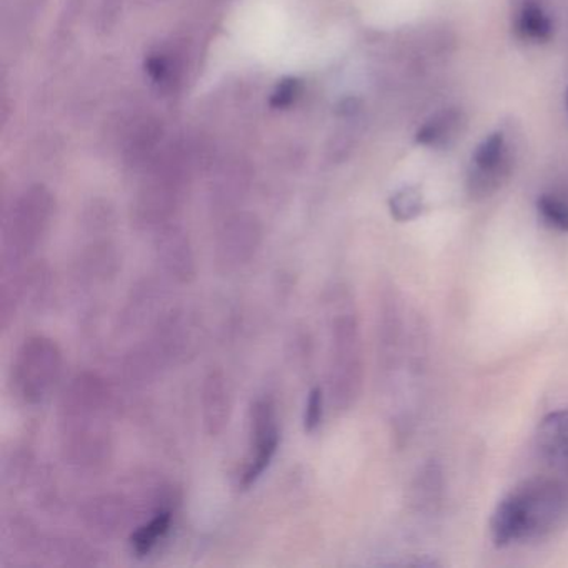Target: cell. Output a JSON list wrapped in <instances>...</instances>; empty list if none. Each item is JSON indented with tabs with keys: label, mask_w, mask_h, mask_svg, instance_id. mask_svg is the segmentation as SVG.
I'll use <instances>...</instances> for the list:
<instances>
[{
	"label": "cell",
	"mask_w": 568,
	"mask_h": 568,
	"mask_svg": "<svg viewBox=\"0 0 568 568\" xmlns=\"http://www.w3.org/2000/svg\"><path fill=\"white\" fill-rule=\"evenodd\" d=\"M427 331L417 311L395 288L382 291L378 307V361L392 398L395 430L407 435L417 420L428 354Z\"/></svg>",
	"instance_id": "6da1fadb"
},
{
	"label": "cell",
	"mask_w": 568,
	"mask_h": 568,
	"mask_svg": "<svg viewBox=\"0 0 568 568\" xmlns=\"http://www.w3.org/2000/svg\"><path fill=\"white\" fill-rule=\"evenodd\" d=\"M112 395L99 375L79 374L65 388L61 405L62 448L69 464L99 470L112 452Z\"/></svg>",
	"instance_id": "7a4b0ae2"
},
{
	"label": "cell",
	"mask_w": 568,
	"mask_h": 568,
	"mask_svg": "<svg viewBox=\"0 0 568 568\" xmlns=\"http://www.w3.org/2000/svg\"><path fill=\"white\" fill-rule=\"evenodd\" d=\"M568 514V481L560 477L531 478L505 495L490 518L497 547L535 540L551 534Z\"/></svg>",
	"instance_id": "3957f363"
},
{
	"label": "cell",
	"mask_w": 568,
	"mask_h": 568,
	"mask_svg": "<svg viewBox=\"0 0 568 568\" xmlns=\"http://www.w3.org/2000/svg\"><path fill=\"white\" fill-rule=\"evenodd\" d=\"M331 365H328V395L337 410L354 407L364 385V351L361 322L351 292L332 288L327 297Z\"/></svg>",
	"instance_id": "277c9868"
},
{
	"label": "cell",
	"mask_w": 568,
	"mask_h": 568,
	"mask_svg": "<svg viewBox=\"0 0 568 568\" xmlns=\"http://www.w3.org/2000/svg\"><path fill=\"white\" fill-rule=\"evenodd\" d=\"M62 371V352L55 341L34 335L19 348L14 362V385L19 397L39 405L49 397Z\"/></svg>",
	"instance_id": "5b68a950"
},
{
	"label": "cell",
	"mask_w": 568,
	"mask_h": 568,
	"mask_svg": "<svg viewBox=\"0 0 568 568\" xmlns=\"http://www.w3.org/2000/svg\"><path fill=\"white\" fill-rule=\"evenodd\" d=\"M49 222V202L44 194H32L16 209L4 235V268L18 267L31 257Z\"/></svg>",
	"instance_id": "8992f818"
},
{
	"label": "cell",
	"mask_w": 568,
	"mask_h": 568,
	"mask_svg": "<svg viewBox=\"0 0 568 568\" xmlns=\"http://www.w3.org/2000/svg\"><path fill=\"white\" fill-rule=\"evenodd\" d=\"M251 452L241 474V487L248 488L262 477L274 460L281 444L277 410L267 398L255 402L251 408Z\"/></svg>",
	"instance_id": "52a82bcc"
},
{
	"label": "cell",
	"mask_w": 568,
	"mask_h": 568,
	"mask_svg": "<svg viewBox=\"0 0 568 568\" xmlns=\"http://www.w3.org/2000/svg\"><path fill=\"white\" fill-rule=\"evenodd\" d=\"M261 245V227L252 217L232 219L222 229L215 247L219 271L232 274L251 264Z\"/></svg>",
	"instance_id": "ba28073f"
},
{
	"label": "cell",
	"mask_w": 568,
	"mask_h": 568,
	"mask_svg": "<svg viewBox=\"0 0 568 568\" xmlns=\"http://www.w3.org/2000/svg\"><path fill=\"white\" fill-rule=\"evenodd\" d=\"M535 448L540 460L568 481V410L551 412L541 418Z\"/></svg>",
	"instance_id": "9c48e42d"
},
{
	"label": "cell",
	"mask_w": 568,
	"mask_h": 568,
	"mask_svg": "<svg viewBox=\"0 0 568 568\" xmlns=\"http://www.w3.org/2000/svg\"><path fill=\"white\" fill-rule=\"evenodd\" d=\"M158 257L162 268L181 284H189L197 275L191 241L181 229H165L158 239Z\"/></svg>",
	"instance_id": "30bf717a"
},
{
	"label": "cell",
	"mask_w": 568,
	"mask_h": 568,
	"mask_svg": "<svg viewBox=\"0 0 568 568\" xmlns=\"http://www.w3.org/2000/svg\"><path fill=\"white\" fill-rule=\"evenodd\" d=\"M202 420L211 437H219L231 420V390L224 372H209L201 392Z\"/></svg>",
	"instance_id": "8fae6325"
},
{
	"label": "cell",
	"mask_w": 568,
	"mask_h": 568,
	"mask_svg": "<svg viewBox=\"0 0 568 568\" xmlns=\"http://www.w3.org/2000/svg\"><path fill=\"white\" fill-rule=\"evenodd\" d=\"M444 471L440 465L430 462L415 477L412 485V505L420 514H435L444 500Z\"/></svg>",
	"instance_id": "7c38bea8"
},
{
	"label": "cell",
	"mask_w": 568,
	"mask_h": 568,
	"mask_svg": "<svg viewBox=\"0 0 568 568\" xmlns=\"http://www.w3.org/2000/svg\"><path fill=\"white\" fill-rule=\"evenodd\" d=\"M84 518L92 530L114 534L119 528L124 527L128 520V508L119 497L95 498L85 505Z\"/></svg>",
	"instance_id": "4fadbf2b"
},
{
	"label": "cell",
	"mask_w": 568,
	"mask_h": 568,
	"mask_svg": "<svg viewBox=\"0 0 568 568\" xmlns=\"http://www.w3.org/2000/svg\"><path fill=\"white\" fill-rule=\"evenodd\" d=\"M171 525L172 511L169 510V508L159 510L148 524L141 525V527L132 534L131 545L134 554L139 555V557H145V555L151 554V551L158 547L159 541L171 530Z\"/></svg>",
	"instance_id": "5bb4252c"
},
{
	"label": "cell",
	"mask_w": 568,
	"mask_h": 568,
	"mask_svg": "<svg viewBox=\"0 0 568 568\" xmlns=\"http://www.w3.org/2000/svg\"><path fill=\"white\" fill-rule=\"evenodd\" d=\"M424 211V201L417 189H404L390 199V212L400 222L412 221Z\"/></svg>",
	"instance_id": "9a60e30c"
},
{
	"label": "cell",
	"mask_w": 568,
	"mask_h": 568,
	"mask_svg": "<svg viewBox=\"0 0 568 568\" xmlns=\"http://www.w3.org/2000/svg\"><path fill=\"white\" fill-rule=\"evenodd\" d=\"M520 31L525 38L538 39L545 41L550 38L551 24L547 16L538 9L537 6L528 4L521 12Z\"/></svg>",
	"instance_id": "2e32d148"
},
{
	"label": "cell",
	"mask_w": 568,
	"mask_h": 568,
	"mask_svg": "<svg viewBox=\"0 0 568 568\" xmlns=\"http://www.w3.org/2000/svg\"><path fill=\"white\" fill-rule=\"evenodd\" d=\"M538 212L550 227L561 232H568V204L557 197L544 195L538 199Z\"/></svg>",
	"instance_id": "e0dca14e"
},
{
	"label": "cell",
	"mask_w": 568,
	"mask_h": 568,
	"mask_svg": "<svg viewBox=\"0 0 568 568\" xmlns=\"http://www.w3.org/2000/svg\"><path fill=\"white\" fill-rule=\"evenodd\" d=\"M322 418H324V390L321 387H314L308 394L307 404H305V432L314 434L321 427Z\"/></svg>",
	"instance_id": "ac0fdd59"
},
{
	"label": "cell",
	"mask_w": 568,
	"mask_h": 568,
	"mask_svg": "<svg viewBox=\"0 0 568 568\" xmlns=\"http://www.w3.org/2000/svg\"><path fill=\"white\" fill-rule=\"evenodd\" d=\"M301 94V82L295 79H284L278 82L275 88L274 94H272L271 105L274 109H287L294 104L295 99Z\"/></svg>",
	"instance_id": "d6986e66"
},
{
	"label": "cell",
	"mask_w": 568,
	"mask_h": 568,
	"mask_svg": "<svg viewBox=\"0 0 568 568\" xmlns=\"http://www.w3.org/2000/svg\"><path fill=\"white\" fill-rule=\"evenodd\" d=\"M145 71L155 84H164L169 78V64L162 55H152L145 62Z\"/></svg>",
	"instance_id": "ffe728a7"
}]
</instances>
